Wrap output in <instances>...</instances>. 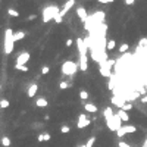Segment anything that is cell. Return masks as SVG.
Here are the masks:
<instances>
[{"label": "cell", "instance_id": "1", "mask_svg": "<svg viewBox=\"0 0 147 147\" xmlns=\"http://www.w3.org/2000/svg\"><path fill=\"white\" fill-rule=\"evenodd\" d=\"M13 31L12 28H7L5 31V38H3V47H5V53L11 55L13 51V46H15V40H13Z\"/></svg>", "mask_w": 147, "mask_h": 147}, {"label": "cell", "instance_id": "2", "mask_svg": "<svg viewBox=\"0 0 147 147\" xmlns=\"http://www.w3.org/2000/svg\"><path fill=\"white\" fill-rule=\"evenodd\" d=\"M59 13H60V9L57 6H55V5L46 6L44 9H43V22H44V24L50 22L51 19H55Z\"/></svg>", "mask_w": 147, "mask_h": 147}, {"label": "cell", "instance_id": "3", "mask_svg": "<svg viewBox=\"0 0 147 147\" xmlns=\"http://www.w3.org/2000/svg\"><path fill=\"white\" fill-rule=\"evenodd\" d=\"M60 71H62L63 75H75V72L78 71V65H76L75 62H72V60H65V62L62 63V66H60Z\"/></svg>", "mask_w": 147, "mask_h": 147}, {"label": "cell", "instance_id": "4", "mask_svg": "<svg viewBox=\"0 0 147 147\" xmlns=\"http://www.w3.org/2000/svg\"><path fill=\"white\" fill-rule=\"evenodd\" d=\"M116 65V62L113 59H109L107 62H105V63H102L100 65V69H99V72H100V75L102 76H105V78H110L112 75V66H115Z\"/></svg>", "mask_w": 147, "mask_h": 147}, {"label": "cell", "instance_id": "5", "mask_svg": "<svg viewBox=\"0 0 147 147\" xmlns=\"http://www.w3.org/2000/svg\"><path fill=\"white\" fill-rule=\"evenodd\" d=\"M121 122H122V119L119 118V115H118V113H115L113 119H112L110 122H107L106 125H107V128L110 129V131H118V129L122 128V127H121Z\"/></svg>", "mask_w": 147, "mask_h": 147}, {"label": "cell", "instance_id": "6", "mask_svg": "<svg viewBox=\"0 0 147 147\" xmlns=\"http://www.w3.org/2000/svg\"><path fill=\"white\" fill-rule=\"evenodd\" d=\"M76 47H78V55L80 56H87V53H88V46L85 44V41L81 38V37H78L76 38Z\"/></svg>", "mask_w": 147, "mask_h": 147}, {"label": "cell", "instance_id": "7", "mask_svg": "<svg viewBox=\"0 0 147 147\" xmlns=\"http://www.w3.org/2000/svg\"><path fill=\"white\" fill-rule=\"evenodd\" d=\"M30 57H31V55H30V51H22V53L16 57V66H25V63L30 60Z\"/></svg>", "mask_w": 147, "mask_h": 147}, {"label": "cell", "instance_id": "8", "mask_svg": "<svg viewBox=\"0 0 147 147\" xmlns=\"http://www.w3.org/2000/svg\"><path fill=\"white\" fill-rule=\"evenodd\" d=\"M74 5H75V0H66L65 5H63V7L60 9V13H59V15L62 16V18H63V16H66V13L72 9V6H74Z\"/></svg>", "mask_w": 147, "mask_h": 147}, {"label": "cell", "instance_id": "9", "mask_svg": "<svg viewBox=\"0 0 147 147\" xmlns=\"http://www.w3.org/2000/svg\"><path fill=\"white\" fill-rule=\"evenodd\" d=\"M110 102H112V105H113V106H118L119 109H122V107H124V105L127 103L125 97H121V96H112Z\"/></svg>", "mask_w": 147, "mask_h": 147}, {"label": "cell", "instance_id": "10", "mask_svg": "<svg viewBox=\"0 0 147 147\" xmlns=\"http://www.w3.org/2000/svg\"><path fill=\"white\" fill-rule=\"evenodd\" d=\"M90 122H91V121L85 116V115H80V116H78V122H76V127H78L80 129H82V128H85V127H88Z\"/></svg>", "mask_w": 147, "mask_h": 147}, {"label": "cell", "instance_id": "11", "mask_svg": "<svg viewBox=\"0 0 147 147\" xmlns=\"http://www.w3.org/2000/svg\"><path fill=\"white\" fill-rule=\"evenodd\" d=\"M76 15H78V18H80L82 22H87V19H88V13H87V11H85V7L80 6L78 9H76Z\"/></svg>", "mask_w": 147, "mask_h": 147}, {"label": "cell", "instance_id": "12", "mask_svg": "<svg viewBox=\"0 0 147 147\" xmlns=\"http://www.w3.org/2000/svg\"><path fill=\"white\" fill-rule=\"evenodd\" d=\"M103 115H105L106 124H107V122H110V121L113 119V116H115V113H113V110H112V107H110V106H107L105 110H103Z\"/></svg>", "mask_w": 147, "mask_h": 147}, {"label": "cell", "instance_id": "13", "mask_svg": "<svg viewBox=\"0 0 147 147\" xmlns=\"http://www.w3.org/2000/svg\"><path fill=\"white\" fill-rule=\"evenodd\" d=\"M80 68L82 72L88 69V56H80Z\"/></svg>", "mask_w": 147, "mask_h": 147}, {"label": "cell", "instance_id": "14", "mask_svg": "<svg viewBox=\"0 0 147 147\" xmlns=\"http://www.w3.org/2000/svg\"><path fill=\"white\" fill-rule=\"evenodd\" d=\"M37 91H38V85H37V84H31L30 88H28V91H27V96H28V97H34V96L37 94Z\"/></svg>", "mask_w": 147, "mask_h": 147}, {"label": "cell", "instance_id": "15", "mask_svg": "<svg viewBox=\"0 0 147 147\" xmlns=\"http://www.w3.org/2000/svg\"><path fill=\"white\" fill-rule=\"evenodd\" d=\"M36 106H38V107H47L49 103H47V100L44 97H37L36 99Z\"/></svg>", "mask_w": 147, "mask_h": 147}, {"label": "cell", "instance_id": "16", "mask_svg": "<svg viewBox=\"0 0 147 147\" xmlns=\"http://www.w3.org/2000/svg\"><path fill=\"white\" fill-rule=\"evenodd\" d=\"M84 109L87 112H90V113H96V112H97V106L93 105V103H87V105L84 106Z\"/></svg>", "mask_w": 147, "mask_h": 147}, {"label": "cell", "instance_id": "17", "mask_svg": "<svg viewBox=\"0 0 147 147\" xmlns=\"http://www.w3.org/2000/svg\"><path fill=\"white\" fill-rule=\"evenodd\" d=\"M118 115H119V118L124 121V122H128L129 121V116H128V112H125V110H122V109H119L118 110Z\"/></svg>", "mask_w": 147, "mask_h": 147}, {"label": "cell", "instance_id": "18", "mask_svg": "<svg viewBox=\"0 0 147 147\" xmlns=\"http://www.w3.org/2000/svg\"><path fill=\"white\" fill-rule=\"evenodd\" d=\"M24 37H25V32H24V31H18V32L13 34V40H15V43L19 41V40H22Z\"/></svg>", "mask_w": 147, "mask_h": 147}, {"label": "cell", "instance_id": "19", "mask_svg": "<svg viewBox=\"0 0 147 147\" xmlns=\"http://www.w3.org/2000/svg\"><path fill=\"white\" fill-rule=\"evenodd\" d=\"M69 87H72V82H68V81H60L59 82V88L60 90H66Z\"/></svg>", "mask_w": 147, "mask_h": 147}, {"label": "cell", "instance_id": "20", "mask_svg": "<svg viewBox=\"0 0 147 147\" xmlns=\"http://www.w3.org/2000/svg\"><path fill=\"white\" fill-rule=\"evenodd\" d=\"M124 128H125L127 134H134V132L137 131V127H135V125H125Z\"/></svg>", "mask_w": 147, "mask_h": 147}, {"label": "cell", "instance_id": "21", "mask_svg": "<svg viewBox=\"0 0 147 147\" xmlns=\"http://www.w3.org/2000/svg\"><path fill=\"white\" fill-rule=\"evenodd\" d=\"M11 143H12V141H11V138H9V137H6V135H5V137H2V144H3L5 147H9V146H11Z\"/></svg>", "mask_w": 147, "mask_h": 147}, {"label": "cell", "instance_id": "22", "mask_svg": "<svg viewBox=\"0 0 147 147\" xmlns=\"http://www.w3.org/2000/svg\"><path fill=\"white\" fill-rule=\"evenodd\" d=\"M0 107H2V109H6V107H9V100H6V99H2V100H0Z\"/></svg>", "mask_w": 147, "mask_h": 147}, {"label": "cell", "instance_id": "23", "mask_svg": "<svg viewBox=\"0 0 147 147\" xmlns=\"http://www.w3.org/2000/svg\"><path fill=\"white\" fill-rule=\"evenodd\" d=\"M94 143H96V138H94V137H90L88 140H87V143H85V147H93Z\"/></svg>", "mask_w": 147, "mask_h": 147}, {"label": "cell", "instance_id": "24", "mask_svg": "<svg viewBox=\"0 0 147 147\" xmlns=\"http://www.w3.org/2000/svg\"><path fill=\"white\" fill-rule=\"evenodd\" d=\"M128 49H129V46L127 44V43H124V44H121V47H119V51H121V53H127V51H128Z\"/></svg>", "mask_w": 147, "mask_h": 147}, {"label": "cell", "instance_id": "25", "mask_svg": "<svg viewBox=\"0 0 147 147\" xmlns=\"http://www.w3.org/2000/svg\"><path fill=\"white\" fill-rule=\"evenodd\" d=\"M115 46H116L115 40H109V41H107V50H113V49H115Z\"/></svg>", "mask_w": 147, "mask_h": 147}, {"label": "cell", "instance_id": "26", "mask_svg": "<svg viewBox=\"0 0 147 147\" xmlns=\"http://www.w3.org/2000/svg\"><path fill=\"white\" fill-rule=\"evenodd\" d=\"M80 97L82 99V100H87L88 99V93L85 91V90H82V91H80Z\"/></svg>", "mask_w": 147, "mask_h": 147}, {"label": "cell", "instance_id": "27", "mask_svg": "<svg viewBox=\"0 0 147 147\" xmlns=\"http://www.w3.org/2000/svg\"><path fill=\"white\" fill-rule=\"evenodd\" d=\"M125 134H127V131H125V128H124V127L121 128V129H118V131H116V135H118V137H124Z\"/></svg>", "mask_w": 147, "mask_h": 147}, {"label": "cell", "instance_id": "28", "mask_svg": "<svg viewBox=\"0 0 147 147\" xmlns=\"http://www.w3.org/2000/svg\"><path fill=\"white\" fill-rule=\"evenodd\" d=\"M69 131H71V128H69L68 125H63L62 128H60V132H63V134H68Z\"/></svg>", "mask_w": 147, "mask_h": 147}, {"label": "cell", "instance_id": "29", "mask_svg": "<svg viewBox=\"0 0 147 147\" xmlns=\"http://www.w3.org/2000/svg\"><path fill=\"white\" fill-rule=\"evenodd\" d=\"M7 12H9V15H11V16H15V18H18V16H19V12H16L15 9H9Z\"/></svg>", "mask_w": 147, "mask_h": 147}, {"label": "cell", "instance_id": "30", "mask_svg": "<svg viewBox=\"0 0 147 147\" xmlns=\"http://www.w3.org/2000/svg\"><path fill=\"white\" fill-rule=\"evenodd\" d=\"M131 109H132V105H131V103H125V105H124V107H122V110H125V112L131 110Z\"/></svg>", "mask_w": 147, "mask_h": 147}, {"label": "cell", "instance_id": "31", "mask_svg": "<svg viewBox=\"0 0 147 147\" xmlns=\"http://www.w3.org/2000/svg\"><path fill=\"white\" fill-rule=\"evenodd\" d=\"M49 72H50V68H49V66H43V69H41V74H43V75H47Z\"/></svg>", "mask_w": 147, "mask_h": 147}, {"label": "cell", "instance_id": "32", "mask_svg": "<svg viewBox=\"0 0 147 147\" xmlns=\"http://www.w3.org/2000/svg\"><path fill=\"white\" fill-rule=\"evenodd\" d=\"M15 69H18V71H22V72H27V71H28L27 66H16V65H15Z\"/></svg>", "mask_w": 147, "mask_h": 147}, {"label": "cell", "instance_id": "33", "mask_svg": "<svg viewBox=\"0 0 147 147\" xmlns=\"http://www.w3.org/2000/svg\"><path fill=\"white\" fill-rule=\"evenodd\" d=\"M62 21H63V18H62L60 15H57L56 18H55V22H56V24H62Z\"/></svg>", "mask_w": 147, "mask_h": 147}, {"label": "cell", "instance_id": "34", "mask_svg": "<svg viewBox=\"0 0 147 147\" xmlns=\"http://www.w3.org/2000/svg\"><path fill=\"white\" fill-rule=\"evenodd\" d=\"M43 137H44V141H49L50 138H51V135H50L49 132H46V134H43Z\"/></svg>", "mask_w": 147, "mask_h": 147}, {"label": "cell", "instance_id": "35", "mask_svg": "<svg viewBox=\"0 0 147 147\" xmlns=\"http://www.w3.org/2000/svg\"><path fill=\"white\" fill-rule=\"evenodd\" d=\"M99 3H103V5H106V3H112L113 0H97Z\"/></svg>", "mask_w": 147, "mask_h": 147}, {"label": "cell", "instance_id": "36", "mask_svg": "<svg viewBox=\"0 0 147 147\" xmlns=\"http://www.w3.org/2000/svg\"><path fill=\"white\" fill-rule=\"evenodd\" d=\"M72 43H74V41H72V38L66 40V46H68V47H71V46H72Z\"/></svg>", "mask_w": 147, "mask_h": 147}, {"label": "cell", "instance_id": "37", "mask_svg": "<svg viewBox=\"0 0 147 147\" xmlns=\"http://www.w3.org/2000/svg\"><path fill=\"white\" fill-rule=\"evenodd\" d=\"M135 0H125V5H134Z\"/></svg>", "mask_w": 147, "mask_h": 147}, {"label": "cell", "instance_id": "38", "mask_svg": "<svg viewBox=\"0 0 147 147\" xmlns=\"http://www.w3.org/2000/svg\"><path fill=\"white\" fill-rule=\"evenodd\" d=\"M37 140H38V141H44V137H43V134H40V135L37 137Z\"/></svg>", "mask_w": 147, "mask_h": 147}, {"label": "cell", "instance_id": "39", "mask_svg": "<svg viewBox=\"0 0 147 147\" xmlns=\"http://www.w3.org/2000/svg\"><path fill=\"white\" fill-rule=\"evenodd\" d=\"M141 103H147V96H144V97H141Z\"/></svg>", "mask_w": 147, "mask_h": 147}, {"label": "cell", "instance_id": "40", "mask_svg": "<svg viewBox=\"0 0 147 147\" xmlns=\"http://www.w3.org/2000/svg\"><path fill=\"white\" fill-rule=\"evenodd\" d=\"M76 147H85V144H81V146H76Z\"/></svg>", "mask_w": 147, "mask_h": 147}, {"label": "cell", "instance_id": "41", "mask_svg": "<svg viewBox=\"0 0 147 147\" xmlns=\"http://www.w3.org/2000/svg\"><path fill=\"white\" fill-rule=\"evenodd\" d=\"M0 90H2V84H0Z\"/></svg>", "mask_w": 147, "mask_h": 147}]
</instances>
